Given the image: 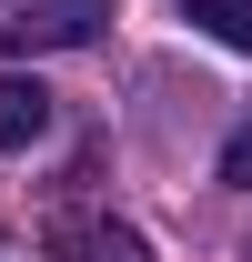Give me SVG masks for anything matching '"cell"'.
Masks as SVG:
<instances>
[{
	"label": "cell",
	"instance_id": "3",
	"mask_svg": "<svg viewBox=\"0 0 252 262\" xmlns=\"http://www.w3.org/2000/svg\"><path fill=\"white\" fill-rule=\"evenodd\" d=\"M51 262H141V232H121V222H71V232H51Z\"/></svg>",
	"mask_w": 252,
	"mask_h": 262
},
{
	"label": "cell",
	"instance_id": "4",
	"mask_svg": "<svg viewBox=\"0 0 252 262\" xmlns=\"http://www.w3.org/2000/svg\"><path fill=\"white\" fill-rule=\"evenodd\" d=\"M192 31H212L222 51H252V0H182Z\"/></svg>",
	"mask_w": 252,
	"mask_h": 262
},
{
	"label": "cell",
	"instance_id": "2",
	"mask_svg": "<svg viewBox=\"0 0 252 262\" xmlns=\"http://www.w3.org/2000/svg\"><path fill=\"white\" fill-rule=\"evenodd\" d=\"M40 131H51V91L10 71V81H0V151H31Z\"/></svg>",
	"mask_w": 252,
	"mask_h": 262
},
{
	"label": "cell",
	"instance_id": "5",
	"mask_svg": "<svg viewBox=\"0 0 252 262\" xmlns=\"http://www.w3.org/2000/svg\"><path fill=\"white\" fill-rule=\"evenodd\" d=\"M222 182H232V192H252V121L222 141Z\"/></svg>",
	"mask_w": 252,
	"mask_h": 262
},
{
	"label": "cell",
	"instance_id": "1",
	"mask_svg": "<svg viewBox=\"0 0 252 262\" xmlns=\"http://www.w3.org/2000/svg\"><path fill=\"white\" fill-rule=\"evenodd\" d=\"M111 0H0V51H91Z\"/></svg>",
	"mask_w": 252,
	"mask_h": 262
}]
</instances>
